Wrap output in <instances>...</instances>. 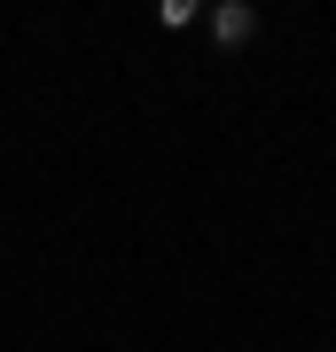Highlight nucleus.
Masks as SVG:
<instances>
[{
	"label": "nucleus",
	"mask_w": 336,
	"mask_h": 352,
	"mask_svg": "<svg viewBox=\"0 0 336 352\" xmlns=\"http://www.w3.org/2000/svg\"><path fill=\"white\" fill-rule=\"evenodd\" d=\"M203 32H212L219 55H243L250 39H258V8H250V0H212V8H203Z\"/></svg>",
	"instance_id": "obj_1"
},
{
	"label": "nucleus",
	"mask_w": 336,
	"mask_h": 352,
	"mask_svg": "<svg viewBox=\"0 0 336 352\" xmlns=\"http://www.w3.org/2000/svg\"><path fill=\"white\" fill-rule=\"evenodd\" d=\"M157 24H164V32H188V24H203V0H157Z\"/></svg>",
	"instance_id": "obj_2"
}]
</instances>
